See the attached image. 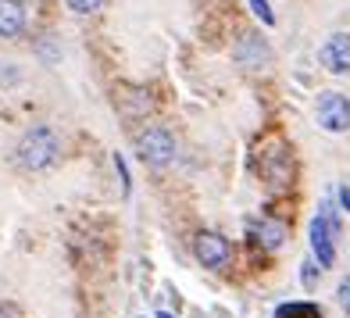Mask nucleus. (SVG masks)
I'll list each match as a JSON object with an SVG mask.
<instances>
[{"instance_id": "5", "label": "nucleus", "mask_w": 350, "mask_h": 318, "mask_svg": "<svg viewBox=\"0 0 350 318\" xmlns=\"http://www.w3.org/2000/svg\"><path fill=\"white\" fill-rule=\"evenodd\" d=\"M193 250H197V261L204 268H226L232 258V243L221 233H197Z\"/></svg>"}, {"instance_id": "13", "label": "nucleus", "mask_w": 350, "mask_h": 318, "mask_svg": "<svg viewBox=\"0 0 350 318\" xmlns=\"http://www.w3.org/2000/svg\"><path fill=\"white\" fill-rule=\"evenodd\" d=\"M115 168H118V179H122V194L129 197L133 183H129V165H125V157H122V154H115Z\"/></svg>"}, {"instance_id": "17", "label": "nucleus", "mask_w": 350, "mask_h": 318, "mask_svg": "<svg viewBox=\"0 0 350 318\" xmlns=\"http://www.w3.org/2000/svg\"><path fill=\"white\" fill-rule=\"evenodd\" d=\"M340 200H343V208L350 211V186H343V189H340Z\"/></svg>"}, {"instance_id": "8", "label": "nucleus", "mask_w": 350, "mask_h": 318, "mask_svg": "<svg viewBox=\"0 0 350 318\" xmlns=\"http://www.w3.org/2000/svg\"><path fill=\"white\" fill-rule=\"evenodd\" d=\"M25 29V4L22 0H0V36L11 40Z\"/></svg>"}, {"instance_id": "3", "label": "nucleus", "mask_w": 350, "mask_h": 318, "mask_svg": "<svg viewBox=\"0 0 350 318\" xmlns=\"http://www.w3.org/2000/svg\"><path fill=\"white\" fill-rule=\"evenodd\" d=\"M311 250H314L318 265H325V268L336 261V215H332V204H325L311 218Z\"/></svg>"}, {"instance_id": "12", "label": "nucleus", "mask_w": 350, "mask_h": 318, "mask_svg": "<svg viewBox=\"0 0 350 318\" xmlns=\"http://www.w3.org/2000/svg\"><path fill=\"white\" fill-rule=\"evenodd\" d=\"M65 4H68V11H75V14H93V11H100L104 0H65Z\"/></svg>"}, {"instance_id": "1", "label": "nucleus", "mask_w": 350, "mask_h": 318, "mask_svg": "<svg viewBox=\"0 0 350 318\" xmlns=\"http://www.w3.org/2000/svg\"><path fill=\"white\" fill-rule=\"evenodd\" d=\"M57 157H61V140L51 125H33V129H25L18 147H14V161L25 172H46Z\"/></svg>"}, {"instance_id": "2", "label": "nucleus", "mask_w": 350, "mask_h": 318, "mask_svg": "<svg viewBox=\"0 0 350 318\" xmlns=\"http://www.w3.org/2000/svg\"><path fill=\"white\" fill-rule=\"evenodd\" d=\"M175 150H179V143H175V136L165 125H150V129H143L136 136V154L154 168H165L168 161H175Z\"/></svg>"}, {"instance_id": "18", "label": "nucleus", "mask_w": 350, "mask_h": 318, "mask_svg": "<svg viewBox=\"0 0 350 318\" xmlns=\"http://www.w3.org/2000/svg\"><path fill=\"white\" fill-rule=\"evenodd\" d=\"M154 318H175V315H168V311H157Z\"/></svg>"}, {"instance_id": "16", "label": "nucleus", "mask_w": 350, "mask_h": 318, "mask_svg": "<svg viewBox=\"0 0 350 318\" xmlns=\"http://www.w3.org/2000/svg\"><path fill=\"white\" fill-rule=\"evenodd\" d=\"M304 286H308V290L314 286V265H304Z\"/></svg>"}, {"instance_id": "14", "label": "nucleus", "mask_w": 350, "mask_h": 318, "mask_svg": "<svg viewBox=\"0 0 350 318\" xmlns=\"http://www.w3.org/2000/svg\"><path fill=\"white\" fill-rule=\"evenodd\" d=\"M336 297H340V308H343V311L350 315V276H347V279L340 282V290H336Z\"/></svg>"}, {"instance_id": "10", "label": "nucleus", "mask_w": 350, "mask_h": 318, "mask_svg": "<svg viewBox=\"0 0 350 318\" xmlns=\"http://www.w3.org/2000/svg\"><path fill=\"white\" fill-rule=\"evenodd\" d=\"M275 318H322V311L314 304H308V300H300V304H282L275 311Z\"/></svg>"}, {"instance_id": "6", "label": "nucleus", "mask_w": 350, "mask_h": 318, "mask_svg": "<svg viewBox=\"0 0 350 318\" xmlns=\"http://www.w3.org/2000/svg\"><path fill=\"white\" fill-rule=\"evenodd\" d=\"M318 61L322 68L332 75H347L350 72V33H336L318 47Z\"/></svg>"}, {"instance_id": "15", "label": "nucleus", "mask_w": 350, "mask_h": 318, "mask_svg": "<svg viewBox=\"0 0 350 318\" xmlns=\"http://www.w3.org/2000/svg\"><path fill=\"white\" fill-rule=\"evenodd\" d=\"M0 318H25V315L14 308V304H0Z\"/></svg>"}, {"instance_id": "11", "label": "nucleus", "mask_w": 350, "mask_h": 318, "mask_svg": "<svg viewBox=\"0 0 350 318\" xmlns=\"http://www.w3.org/2000/svg\"><path fill=\"white\" fill-rule=\"evenodd\" d=\"M247 4L265 25H275V14H272V8H268V0H247Z\"/></svg>"}, {"instance_id": "9", "label": "nucleus", "mask_w": 350, "mask_h": 318, "mask_svg": "<svg viewBox=\"0 0 350 318\" xmlns=\"http://www.w3.org/2000/svg\"><path fill=\"white\" fill-rule=\"evenodd\" d=\"M258 236H261V243L268 250H279L282 240H286V229H282V222H272V218H265L261 226H258Z\"/></svg>"}, {"instance_id": "4", "label": "nucleus", "mask_w": 350, "mask_h": 318, "mask_svg": "<svg viewBox=\"0 0 350 318\" xmlns=\"http://www.w3.org/2000/svg\"><path fill=\"white\" fill-rule=\"evenodd\" d=\"M318 122H322L325 133H347L350 129V97L329 90L318 97Z\"/></svg>"}, {"instance_id": "7", "label": "nucleus", "mask_w": 350, "mask_h": 318, "mask_svg": "<svg viewBox=\"0 0 350 318\" xmlns=\"http://www.w3.org/2000/svg\"><path fill=\"white\" fill-rule=\"evenodd\" d=\"M232 57L240 61L243 68H261V65H268V61H272V51H268V43H265L261 36L247 33V36L240 40V47L232 51Z\"/></svg>"}]
</instances>
